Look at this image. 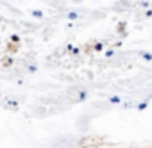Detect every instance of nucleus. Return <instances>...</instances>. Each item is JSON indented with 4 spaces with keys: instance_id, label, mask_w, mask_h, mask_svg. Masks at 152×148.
<instances>
[{
    "instance_id": "nucleus-1",
    "label": "nucleus",
    "mask_w": 152,
    "mask_h": 148,
    "mask_svg": "<svg viewBox=\"0 0 152 148\" xmlns=\"http://www.w3.org/2000/svg\"><path fill=\"white\" fill-rule=\"evenodd\" d=\"M88 98V91L86 89H81L79 93H77V96H75V100H77V102H84Z\"/></svg>"
},
{
    "instance_id": "nucleus-2",
    "label": "nucleus",
    "mask_w": 152,
    "mask_h": 148,
    "mask_svg": "<svg viewBox=\"0 0 152 148\" xmlns=\"http://www.w3.org/2000/svg\"><path fill=\"white\" fill-rule=\"evenodd\" d=\"M6 107L16 111V109H18V102H16V100H7V102H6Z\"/></svg>"
},
{
    "instance_id": "nucleus-3",
    "label": "nucleus",
    "mask_w": 152,
    "mask_h": 148,
    "mask_svg": "<svg viewBox=\"0 0 152 148\" xmlns=\"http://www.w3.org/2000/svg\"><path fill=\"white\" fill-rule=\"evenodd\" d=\"M109 104H115V105H118V104H122V98L120 96H109Z\"/></svg>"
},
{
    "instance_id": "nucleus-4",
    "label": "nucleus",
    "mask_w": 152,
    "mask_h": 148,
    "mask_svg": "<svg viewBox=\"0 0 152 148\" xmlns=\"http://www.w3.org/2000/svg\"><path fill=\"white\" fill-rule=\"evenodd\" d=\"M95 52H102L104 50V41H99V43H95Z\"/></svg>"
},
{
    "instance_id": "nucleus-5",
    "label": "nucleus",
    "mask_w": 152,
    "mask_h": 148,
    "mask_svg": "<svg viewBox=\"0 0 152 148\" xmlns=\"http://www.w3.org/2000/svg\"><path fill=\"white\" fill-rule=\"evenodd\" d=\"M31 15H32L34 18H43V13H41L39 9H34V11H31Z\"/></svg>"
},
{
    "instance_id": "nucleus-6",
    "label": "nucleus",
    "mask_w": 152,
    "mask_h": 148,
    "mask_svg": "<svg viewBox=\"0 0 152 148\" xmlns=\"http://www.w3.org/2000/svg\"><path fill=\"white\" fill-rule=\"evenodd\" d=\"M148 107V102L145 100V102H141V104H138V111H145Z\"/></svg>"
},
{
    "instance_id": "nucleus-7",
    "label": "nucleus",
    "mask_w": 152,
    "mask_h": 148,
    "mask_svg": "<svg viewBox=\"0 0 152 148\" xmlns=\"http://www.w3.org/2000/svg\"><path fill=\"white\" fill-rule=\"evenodd\" d=\"M66 16H68L70 20H77V18H79V13H75V11H72V13H68Z\"/></svg>"
},
{
    "instance_id": "nucleus-8",
    "label": "nucleus",
    "mask_w": 152,
    "mask_h": 148,
    "mask_svg": "<svg viewBox=\"0 0 152 148\" xmlns=\"http://www.w3.org/2000/svg\"><path fill=\"white\" fill-rule=\"evenodd\" d=\"M141 57H143L145 61H152V54H150V52H143V54H141Z\"/></svg>"
},
{
    "instance_id": "nucleus-9",
    "label": "nucleus",
    "mask_w": 152,
    "mask_h": 148,
    "mask_svg": "<svg viewBox=\"0 0 152 148\" xmlns=\"http://www.w3.org/2000/svg\"><path fill=\"white\" fill-rule=\"evenodd\" d=\"M116 30H118V32H124V30H125V23H124V22H120V23L116 25Z\"/></svg>"
},
{
    "instance_id": "nucleus-10",
    "label": "nucleus",
    "mask_w": 152,
    "mask_h": 148,
    "mask_svg": "<svg viewBox=\"0 0 152 148\" xmlns=\"http://www.w3.org/2000/svg\"><path fill=\"white\" fill-rule=\"evenodd\" d=\"M11 41H13V43H20V36H18V34H13V36H11Z\"/></svg>"
},
{
    "instance_id": "nucleus-11",
    "label": "nucleus",
    "mask_w": 152,
    "mask_h": 148,
    "mask_svg": "<svg viewBox=\"0 0 152 148\" xmlns=\"http://www.w3.org/2000/svg\"><path fill=\"white\" fill-rule=\"evenodd\" d=\"M104 55H106V57H113V55H115V50H111V48H109V50H106V52H104Z\"/></svg>"
},
{
    "instance_id": "nucleus-12",
    "label": "nucleus",
    "mask_w": 152,
    "mask_h": 148,
    "mask_svg": "<svg viewBox=\"0 0 152 148\" xmlns=\"http://www.w3.org/2000/svg\"><path fill=\"white\" fill-rule=\"evenodd\" d=\"M29 71H31V73H36V71H38V68H36L34 64H31V66H29Z\"/></svg>"
},
{
    "instance_id": "nucleus-13",
    "label": "nucleus",
    "mask_w": 152,
    "mask_h": 148,
    "mask_svg": "<svg viewBox=\"0 0 152 148\" xmlns=\"http://www.w3.org/2000/svg\"><path fill=\"white\" fill-rule=\"evenodd\" d=\"M70 52H72V54H73V55H79V54H81V50H79V48H72V50H70Z\"/></svg>"
},
{
    "instance_id": "nucleus-14",
    "label": "nucleus",
    "mask_w": 152,
    "mask_h": 148,
    "mask_svg": "<svg viewBox=\"0 0 152 148\" xmlns=\"http://www.w3.org/2000/svg\"><path fill=\"white\" fill-rule=\"evenodd\" d=\"M150 16H152V9H147L145 11V18H150Z\"/></svg>"
},
{
    "instance_id": "nucleus-15",
    "label": "nucleus",
    "mask_w": 152,
    "mask_h": 148,
    "mask_svg": "<svg viewBox=\"0 0 152 148\" xmlns=\"http://www.w3.org/2000/svg\"><path fill=\"white\" fill-rule=\"evenodd\" d=\"M0 98H2V93H0Z\"/></svg>"
}]
</instances>
